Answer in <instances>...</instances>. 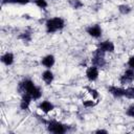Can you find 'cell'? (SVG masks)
Segmentation results:
<instances>
[{
  "instance_id": "cell-5",
  "label": "cell",
  "mask_w": 134,
  "mask_h": 134,
  "mask_svg": "<svg viewBox=\"0 0 134 134\" xmlns=\"http://www.w3.org/2000/svg\"><path fill=\"white\" fill-rule=\"evenodd\" d=\"M134 80V71L132 69L126 70V72L121 75L120 77V83L121 84H129Z\"/></svg>"
},
{
  "instance_id": "cell-7",
  "label": "cell",
  "mask_w": 134,
  "mask_h": 134,
  "mask_svg": "<svg viewBox=\"0 0 134 134\" xmlns=\"http://www.w3.org/2000/svg\"><path fill=\"white\" fill-rule=\"evenodd\" d=\"M98 48H100L105 52H113L114 51V44L111 41H105L98 45Z\"/></svg>"
},
{
  "instance_id": "cell-21",
  "label": "cell",
  "mask_w": 134,
  "mask_h": 134,
  "mask_svg": "<svg viewBox=\"0 0 134 134\" xmlns=\"http://www.w3.org/2000/svg\"><path fill=\"white\" fill-rule=\"evenodd\" d=\"M128 65H129V66H130L132 69H134V55H133V57H131V58L129 59Z\"/></svg>"
},
{
  "instance_id": "cell-15",
  "label": "cell",
  "mask_w": 134,
  "mask_h": 134,
  "mask_svg": "<svg viewBox=\"0 0 134 134\" xmlns=\"http://www.w3.org/2000/svg\"><path fill=\"white\" fill-rule=\"evenodd\" d=\"M125 96L128 98H134V87H129L125 89Z\"/></svg>"
},
{
  "instance_id": "cell-19",
  "label": "cell",
  "mask_w": 134,
  "mask_h": 134,
  "mask_svg": "<svg viewBox=\"0 0 134 134\" xmlns=\"http://www.w3.org/2000/svg\"><path fill=\"white\" fill-rule=\"evenodd\" d=\"M127 114H128L129 116H131V117H134V105H132V106H130V107L128 108Z\"/></svg>"
},
{
  "instance_id": "cell-3",
  "label": "cell",
  "mask_w": 134,
  "mask_h": 134,
  "mask_svg": "<svg viewBox=\"0 0 134 134\" xmlns=\"http://www.w3.org/2000/svg\"><path fill=\"white\" fill-rule=\"evenodd\" d=\"M92 63L96 67H103L105 65V51H103L100 48H97L92 58Z\"/></svg>"
},
{
  "instance_id": "cell-22",
  "label": "cell",
  "mask_w": 134,
  "mask_h": 134,
  "mask_svg": "<svg viewBox=\"0 0 134 134\" xmlns=\"http://www.w3.org/2000/svg\"><path fill=\"white\" fill-rule=\"evenodd\" d=\"M13 3H19V4H26L28 3V0H13Z\"/></svg>"
},
{
  "instance_id": "cell-4",
  "label": "cell",
  "mask_w": 134,
  "mask_h": 134,
  "mask_svg": "<svg viewBox=\"0 0 134 134\" xmlns=\"http://www.w3.org/2000/svg\"><path fill=\"white\" fill-rule=\"evenodd\" d=\"M48 131L55 134H62L66 132V127L58 121H50L48 125Z\"/></svg>"
},
{
  "instance_id": "cell-14",
  "label": "cell",
  "mask_w": 134,
  "mask_h": 134,
  "mask_svg": "<svg viewBox=\"0 0 134 134\" xmlns=\"http://www.w3.org/2000/svg\"><path fill=\"white\" fill-rule=\"evenodd\" d=\"M42 79L44 80V82H45L46 84L49 85V84L52 82V80H53V74H52V72H51L50 70H46V71L43 72Z\"/></svg>"
},
{
  "instance_id": "cell-18",
  "label": "cell",
  "mask_w": 134,
  "mask_h": 134,
  "mask_svg": "<svg viewBox=\"0 0 134 134\" xmlns=\"http://www.w3.org/2000/svg\"><path fill=\"white\" fill-rule=\"evenodd\" d=\"M36 4L41 8H45L47 6V2L45 0H36Z\"/></svg>"
},
{
  "instance_id": "cell-13",
  "label": "cell",
  "mask_w": 134,
  "mask_h": 134,
  "mask_svg": "<svg viewBox=\"0 0 134 134\" xmlns=\"http://www.w3.org/2000/svg\"><path fill=\"white\" fill-rule=\"evenodd\" d=\"M40 109H41L43 112L48 113L49 111H51V110L53 109V105H52L50 102L44 100V102H42V103H41V105H40Z\"/></svg>"
},
{
  "instance_id": "cell-25",
  "label": "cell",
  "mask_w": 134,
  "mask_h": 134,
  "mask_svg": "<svg viewBox=\"0 0 134 134\" xmlns=\"http://www.w3.org/2000/svg\"><path fill=\"white\" fill-rule=\"evenodd\" d=\"M3 1H4V2H12L13 0H3Z\"/></svg>"
},
{
  "instance_id": "cell-16",
  "label": "cell",
  "mask_w": 134,
  "mask_h": 134,
  "mask_svg": "<svg viewBox=\"0 0 134 134\" xmlns=\"http://www.w3.org/2000/svg\"><path fill=\"white\" fill-rule=\"evenodd\" d=\"M69 3H70V5H71L73 8H80V7L83 6V3H82L80 0H70Z\"/></svg>"
},
{
  "instance_id": "cell-1",
  "label": "cell",
  "mask_w": 134,
  "mask_h": 134,
  "mask_svg": "<svg viewBox=\"0 0 134 134\" xmlns=\"http://www.w3.org/2000/svg\"><path fill=\"white\" fill-rule=\"evenodd\" d=\"M19 91L23 94H29L34 99H38L42 95V91L39 87L35 86L30 80H25L19 84Z\"/></svg>"
},
{
  "instance_id": "cell-12",
  "label": "cell",
  "mask_w": 134,
  "mask_h": 134,
  "mask_svg": "<svg viewBox=\"0 0 134 134\" xmlns=\"http://www.w3.org/2000/svg\"><path fill=\"white\" fill-rule=\"evenodd\" d=\"M42 64L45 66V67H47V68H50L53 64H54V58H53V55H46L45 58H43V60H42Z\"/></svg>"
},
{
  "instance_id": "cell-20",
  "label": "cell",
  "mask_w": 134,
  "mask_h": 134,
  "mask_svg": "<svg viewBox=\"0 0 134 134\" xmlns=\"http://www.w3.org/2000/svg\"><path fill=\"white\" fill-rule=\"evenodd\" d=\"M89 91H90V94L93 96V98H97V97H98V93L96 92V90H94V89H90V88H89Z\"/></svg>"
},
{
  "instance_id": "cell-6",
  "label": "cell",
  "mask_w": 134,
  "mask_h": 134,
  "mask_svg": "<svg viewBox=\"0 0 134 134\" xmlns=\"http://www.w3.org/2000/svg\"><path fill=\"white\" fill-rule=\"evenodd\" d=\"M86 75L88 77L89 81H95L98 76V70H97V67L96 66H91L87 69V72H86Z\"/></svg>"
},
{
  "instance_id": "cell-17",
  "label": "cell",
  "mask_w": 134,
  "mask_h": 134,
  "mask_svg": "<svg viewBox=\"0 0 134 134\" xmlns=\"http://www.w3.org/2000/svg\"><path fill=\"white\" fill-rule=\"evenodd\" d=\"M118 9H119V12H120L121 14H124V15L129 14V13H130V10H131V8H130L128 5H119Z\"/></svg>"
},
{
  "instance_id": "cell-10",
  "label": "cell",
  "mask_w": 134,
  "mask_h": 134,
  "mask_svg": "<svg viewBox=\"0 0 134 134\" xmlns=\"http://www.w3.org/2000/svg\"><path fill=\"white\" fill-rule=\"evenodd\" d=\"M31 98H32V97H31L29 94H23V97H22V100H21V104H20L21 109H23V110L28 109Z\"/></svg>"
},
{
  "instance_id": "cell-11",
  "label": "cell",
  "mask_w": 134,
  "mask_h": 134,
  "mask_svg": "<svg viewBox=\"0 0 134 134\" xmlns=\"http://www.w3.org/2000/svg\"><path fill=\"white\" fill-rule=\"evenodd\" d=\"M1 61L5 64V65H10V64H13V62H14V55H13V53H10V52H6V53H4L3 55H2V58H1Z\"/></svg>"
},
{
  "instance_id": "cell-9",
  "label": "cell",
  "mask_w": 134,
  "mask_h": 134,
  "mask_svg": "<svg viewBox=\"0 0 134 134\" xmlns=\"http://www.w3.org/2000/svg\"><path fill=\"white\" fill-rule=\"evenodd\" d=\"M109 92L111 94H113L114 96L116 97H120V96H124L125 95V89H121L119 87H115V86H112L109 88Z\"/></svg>"
},
{
  "instance_id": "cell-23",
  "label": "cell",
  "mask_w": 134,
  "mask_h": 134,
  "mask_svg": "<svg viewBox=\"0 0 134 134\" xmlns=\"http://www.w3.org/2000/svg\"><path fill=\"white\" fill-rule=\"evenodd\" d=\"M94 105H95L94 102H84V106H86V107H92Z\"/></svg>"
},
{
  "instance_id": "cell-8",
  "label": "cell",
  "mask_w": 134,
  "mask_h": 134,
  "mask_svg": "<svg viewBox=\"0 0 134 134\" xmlns=\"http://www.w3.org/2000/svg\"><path fill=\"white\" fill-rule=\"evenodd\" d=\"M87 31H88V34H89L91 37H93V38H99L100 35H102V29H100V27H99L98 25H93V26L88 27Z\"/></svg>"
},
{
  "instance_id": "cell-24",
  "label": "cell",
  "mask_w": 134,
  "mask_h": 134,
  "mask_svg": "<svg viewBox=\"0 0 134 134\" xmlns=\"http://www.w3.org/2000/svg\"><path fill=\"white\" fill-rule=\"evenodd\" d=\"M96 133H107V131H105V130H98V131H96Z\"/></svg>"
},
{
  "instance_id": "cell-2",
  "label": "cell",
  "mask_w": 134,
  "mask_h": 134,
  "mask_svg": "<svg viewBox=\"0 0 134 134\" xmlns=\"http://www.w3.org/2000/svg\"><path fill=\"white\" fill-rule=\"evenodd\" d=\"M64 27V20L62 18H52L46 22V29L48 32H54Z\"/></svg>"
}]
</instances>
